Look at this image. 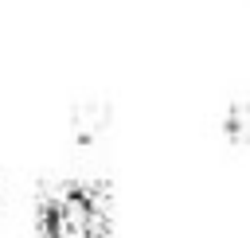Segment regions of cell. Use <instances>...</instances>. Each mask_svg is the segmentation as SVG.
Masks as SVG:
<instances>
[{
  "label": "cell",
  "mask_w": 250,
  "mask_h": 238,
  "mask_svg": "<svg viewBox=\"0 0 250 238\" xmlns=\"http://www.w3.org/2000/svg\"><path fill=\"white\" fill-rule=\"evenodd\" d=\"M31 238H113V191L105 179H55L39 187Z\"/></svg>",
  "instance_id": "1"
},
{
  "label": "cell",
  "mask_w": 250,
  "mask_h": 238,
  "mask_svg": "<svg viewBox=\"0 0 250 238\" xmlns=\"http://www.w3.org/2000/svg\"><path fill=\"white\" fill-rule=\"evenodd\" d=\"M109 121H113V105L102 101V98H86V101H78V105L70 109V117H66L70 140H74L78 148H90V144L105 133Z\"/></svg>",
  "instance_id": "2"
},
{
  "label": "cell",
  "mask_w": 250,
  "mask_h": 238,
  "mask_svg": "<svg viewBox=\"0 0 250 238\" xmlns=\"http://www.w3.org/2000/svg\"><path fill=\"white\" fill-rule=\"evenodd\" d=\"M219 137L230 148H250V101H230L219 117Z\"/></svg>",
  "instance_id": "3"
},
{
  "label": "cell",
  "mask_w": 250,
  "mask_h": 238,
  "mask_svg": "<svg viewBox=\"0 0 250 238\" xmlns=\"http://www.w3.org/2000/svg\"><path fill=\"white\" fill-rule=\"evenodd\" d=\"M0 207H4V191H0Z\"/></svg>",
  "instance_id": "4"
}]
</instances>
